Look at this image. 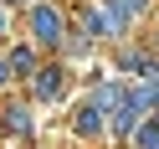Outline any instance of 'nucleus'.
I'll return each mask as SVG.
<instances>
[{"mask_svg":"<svg viewBox=\"0 0 159 149\" xmlns=\"http://www.w3.org/2000/svg\"><path fill=\"white\" fill-rule=\"evenodd\" d=\"M31 31H41V41H57V31H62V26H57L52 11H36V16H31Z\"/></svg>","mask_w":159,"mask_h":149,"instance_id":"1","label":"nucleus"},{"mask_svg":"<svg viewBox=\"0 0 159 149\" xmlns=\"http://www.w3.org/2000/svg\"><path fill=\"white\" fill-rule=\"evenodd\" d=\"M57 87H62V82H57V72H41V98H57Z\"/></svg>","mask_w":159,"mask_h":149,"instance_id":"2","label":"nucleus"}]
</instances>
